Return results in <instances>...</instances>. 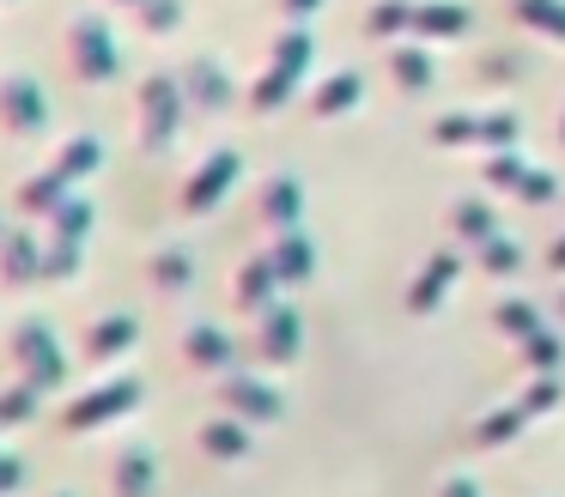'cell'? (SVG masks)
<instances>
[{"mask_svg": "<svg viewBox=\"0 0 565 497\" xmlns=\"http://www.w3.org/2000/svg\"><path fill=\"white\" fill-rule=\"evenodd\" d=\"M62 43H67V67H74L86 85H104V79H116V73H122V61H116V36H110V24H104L98 12L67 19Z\"/></svg>", "mask_w": 565, "mask_h": 497, "instance_id": "6da1fadb", "label": "cell"}, {"mask_svg": "<svg viewBox=\"0 0 565 497\" xmlns=\"http://www.w3.org/2000/svg\"><path fill=\"white\" fill-rule=\"evenodd\" d=\"M13 364L25 370L31 388H55L67 376V358H62V339H55L50 322H19L13 327Z\"/></svg>", "mask_w": 565, "mask_h": 497, "instance_id": "7a4b0ae2", "label": "cell"}, {"mask_svg": "<svg viewBox=\"0 0 565 497\" xmlns=\"http://www.w3.org/2000/svg\"><path fill=\"white\" fill-rule=\"evenodd\" d=\"M0 128L19 133V140L50 128V97H43V85L31 73H7L0 79Z\"/></svg>", "mask_w": 565, "mask_h": 497, "instance_id": "3957f363", "label": "cell"}, {"mask_svg": "<svg viewBox=\"0 0 565 497\" xmlns=\"http://www.w3.org/2000/svg\"><path fill=\"white\" fill-rule=\"evenodd\" d=\"M140 407V382H104L92 388V395H79L74 407H67V431H98V424L122 419V412Z\"/></svg>", "mask_w": 565, "mask_h": 497, "instance_id": "277c9868", "label": "cell"}, {"mask_svg": "<svg viewBox=\"0 0 565 497\" xmlns=\"http://www.w3.org/2000/svg\"><path fill=\"white\" fill-rule=\"evenodd\" d=\"M31 279H43V249H38V237H25V230H7V237H0V285H31Z\"/></svg>", "mask_w": 565, "mask_h": 497, "instance_id": "5b68a950", "label": "cell"}, {"mask_svg": "<svg viewBox=\"0 0 565 497\" xmlns=\"http://www.w3.org/2000/svg\"><path fill=\"white\" fill-rule=\"evenodd\" d=\"M67 201V176L62 170H43V176H25L13 188V206L19 213H43V218H55V206Z\"/></svg>", "mask_w": 565, "mask_h": 497, "instance_id": "8992f818", "label": "cell"}, {"mask_svg": "<svg viewBox=\"0 0 565 497\" xmlns=\"http://www.w3.org/2000/svg\"><path fill=\"white\" fill-rule=\"evenodd\" d=\"M171 104H177V85L164 79H147V91H140V109H147V145H164V133H171Z\"/></svg>", "mask_w": 565, "mask_h": 497, "instance_id": "52a82bcc", "label": "cell"}, {"mask_svg": "<svg viewBox=\"0 0 565 497\" xmlns=\"http://www.w3.org/2000/svg\"><path fill=\"white\" fill-rule=\"evenodd\" d=\"M135 334H140V327L128 322V315H104V322L86 334V352H92V358H116V352L135 346Z\"/></svg>", "mask_w": 565, "mask_h": 497, "instance_id": "ba28073f", "label": "cell"}, {"mask_svg": "<svg viewBox=\"0 0 565 497\" xmlns=\"http://www.w3.org/2000/svg\"><path fill=\"white\" fill-rule=\"evenodd\" d=\"M98 158H104V145L92 140V133H67V140H62V158H55L50 170H62V176L74 182V176H86V170H98Z\"/></svg>", "mask_w": 565, "mask_h": 497, "instance_id": "9c48e42d", "label": "cell"}, {"mask_svg": "<svg viewBox=\"0 0 565 497\" xmlns=\"http://www.w3.org/2000/svg\"><path fill=\"white\" fill-rule=\"evenodd\" d=\"M152 491V455L135 449V455L116 461V497H147Z\"/></svg>", "mask_w": 565, "mask_h": 497, "instance_id": "30bf717a", "label": "cell"}, {"mask_svg": "<svg viewBox=\"0 0 565 497\" xmlns=\"http://www.w3.org/2000/svg\"><path fill=\"white\" fill-rule=\"evenodd\" d=\"M38 395H43V388H31V382L7 388V395H0V431L19 424V419H31V412H38Z\"/></svg>", "mask_w": 565, "mask_h": 497, "instance_id": "8fae6325", "label": "cell"}, {"mask_svg": "<svg viewBox=\"0 0 565 497\" xmlns=\"http://www.w3.org/2000/svg\"><path fill=\"white\" fill-rule=\"evenodd\" d=\"M177 19H183L177 0H140V24H147V31H171Z\"/></svg>", "mask_w": 565, "mask_h": 497, "instance_id": "7c38bea8", "label": "cell"}, {"mask_svg": "<svg viewBox=\"0 0 565 497\" xmlns=\"http://www.w3.org/2000/svg\"><path fill=\"white\" fill-rule=\"evenodd\" d=\"M19 473H25V461L0 449V491H13V485H19Z\"/></svg>", "mask_w": 565, "mask_h": 497, "instance_id": "4fadbf2b", "label": "cell"}]
</instances>
